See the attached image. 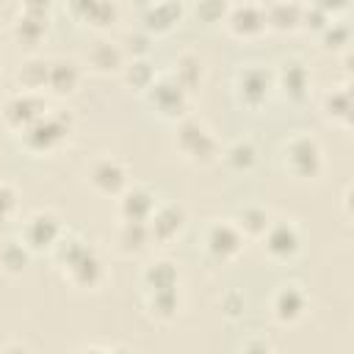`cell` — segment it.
I'll return each instance as SVG.
<instances>
[{
	"label": "cell",
	"mask_w": 354,
	"mask_h": 354,
	"mask_svg": "<svg viewBox=\"0 0 354 354\" xmlns=\"http://www.w3.org/2000/svg\"><path fill=\"white\" fill-rule=\"evenodd\" d=\"M80 83V66L72 61V58H55L50 61V75H47V86L58 94V97H66L77 88Z\"/></svg>",
	"instance_id": "18"
},
{
	"label": "cell",
	"mask_w": 354,
	"mask_h": 354,
	"mask_svg": "<svg viewBox=\"0 0 354 354\" xmlns=\"http://www.w3.org/2000/svg\"><path fill=\"white\" fill-rule=\"evenodd\" d=\"M266 11V25L268 28H296L301 22V6H288V3H274V6H263Z\"/></svg>",
	"instance_id": "27"
},
{
	"label": "cell",
	"mask_w": 354,
	"mask_h": 354,
	"mask_svg": "<svg viewBox=\"0 0 354 354\" xmlns=\"http://www.w3.org/2000/svg\"><path fill=\"white\" fill-rule=\"evenodd\" d=\"M53 254L58 266H64V274L77 288H97L102 282V260L100 254L80 238L61 235V241L53 246Z\"/></svg>",
	"instance_id": "1"
},
{
	"label": "cell",
	"mask_w": 354,
	"mask_h": 354,
	"mask_svg": "<svg viewBox=\"0 0 354 354\" xmlns=\"http://www.w3.org/2000/svg\"><path fill=\"white\" fill-rule=\"evenodd\" d=\"M47 111H50L47 102L39 94H33V91H17V94H11L3 102V119H6V124L14 127V130H19V133L28 124H33L39 116H44Z\"/></svg>",
	"instance_id": "7"
},
{
	"label": "cell",
	"mask_w": 354,
	"mask_h": 354,
	"mask_svg": "<svg viewBox=\"0 0 354 354\" xmlns=\"http://www.w3.org/2000/svg\"><path fill=\"white\" fill-rule=\"evenodd\" d=\"M205 243H207L210 257H216L221 263H230V260H235L241 254V249L246 246V238L235 227V221H216V224L207 227Z\"/></svg>",
	"instance_id": "9"
},
{
	"label": "cell",
	"mask_w": 354,
	"mask_h": 354,
	"mask_svg": "<svg viewBox=\"0 0 354 354\" xmlns=\"http://www.w3.org/2000/svg\"><path fill=\"white\" fill-rule=\"evenodd\" d=\"M268 224H271L268 210L260 207V205H246L235 216V227L243 232V238H260L268 230Z\"/></svg>",
	"instance_id": "22"
},
{
	"label": "cell",
	"mask_w": 354,
	"mask_h": 354,
	"mask_svg": "<svg viewBox=\"0 0 354 354\" xmlns=\"http://www.w3.org/2000/svg\"><path fill=\"white\" fill-rule=\"evenodd\" d=\"M185 227V210L180 205H160L152 210L147 230H149V241L155 243H169L174 241Z\"/></svg>",
	"instance_id": "12"
},
{
	"label": "cell",
	"mask_w": 354,
	"mask_h": 354,
	"mask_svg": "<svg viewBox=\"0 0 354 354\" xmlns=\"http://www.w3.org/2000/svg\"><path fill=\"white\" fill-rule=\"evenodd\" d=\"M307 310V293L301 285L296 282H285L277 288L274 299H271V313L279 324H296Z\"/></svg>",
	"instance_id": "13"
},
{
	"label": "cell",
	"mask_w": 354,
	"mask_h": 354,
	"mask_svg": "<svg viewBox=\"0 0 354 354\" xmlns=\"http://www.w3.org/2000/svg\"><path fill=\"white\" fill-rule=\"evenodd\" d=\"M88 183L102 196H122L124 188L130 185L127 166L122 160H116V158H100L88 169Z\"/></svg>",
	"instance_id": "8"
},
{
	"label": "cell",
	"mask_w": 354,
	"mask_h": 354,
	"mask_svg": "<svg viewBox=\"0 0 354 354\" xmlns=\"http://www.w3.org/2000/svg\"><path fill=\"white\" fill-rule=\"evenodd\" d=\"M155 207H158V205H155V196H152V191H147L144 185H127L124 194L119 196V216H122V221L147 224Z\"/></svg>",
	"instance_id": "15"
},
{
	"label": "cell",
	"mask_w": 354,
	"mask_h": 354,
	"mask_svg": "<svg viewBox=\"0 0 354 354\" xmlns=\"http://www.w3.org/2000/svg\"><path fill=\"white\" fill-rule=\"evenodd\" d=\"M174 144H177V149H180L188 160L202 163V166L213 163V160L221 155V149H218V141H216L213 130H210L202 119H194V116L180 119V124H177V136H174Z\"/></svg>",
	"instance_id": "2"
},
{
	"label": "cell",
	"mask_w": 354,
	"mask_h": 354,
	"mask_svg": "<svg viewBox=\"0 0 354 354\" xmlns=\"http://www.w3.org/2000/svg\"><path fill=\"white\" fill-rule=\"evenodd\" d=\"M224 163L232 171H249L257 163V147L249 138H238L224 149Z\"/></svg>",
	"instance_id": "24"
},
{
	"label": "cell",
	"mask_w": 354,
	"mask_h": 354,
	"mask_svg": "<svg viewBox=\"0 0 354 354\" xmlns=\"http://www.w3.org/2000/svg\"><path fill=\"white\" fill-rule=\"evenodd\" d=\"M144 94H147V100L158 108L160 116H166V119H185V111H188V91H185L171 75L155 77V83H152Z\"/></svg>",
	"instance_id": "5"
},
{
	"label": "cell",
	"mask_w": 354,
	"mask_h": 354,
	"mask_svg": "<svg viewBox=\"0 0 354 354\" xmlns=\"http://www.w3.org/2000/svg\"><path fill=\"white\" fill-rule=\"evenodd\" d=\"M149 310L158 318H171L177 313V290H152L149 293Z\"/></svg>",
	"instance_id": "32"
},
{
	"label": "cell",
	"mask_w": 354,
	"mask_h": 354,
	"mask_svg": "<svg viewBox=\"0 0 354 354\" xmlns=\"http://www.w3.org/2000/svg\"><path fill=\"white\" fill-rule=\"evenodd\" d=\"M282 160H285V169L299 177V180H313L321 174L324 169V149L318 144L315 136L310 133H301V136H293L285 149H282Z\"/></svg>",
	"instance_id": "4"
},
{
	"label": "cell",
	"mask_w": 354,
	"mask_h": 354,
	"mask_svg": "<svg viewBox=\"0 0 354 354\" xmlns=\"http://www.w3.org/2000/svg\"><path fill=\"white\" fill-rule=\"evenodd\" d=\"M196 14L205 19H216V17L227 14V6L224 3H202V6H196Z\"/></svg>",
	"instance_id": "36"
},
{
	"label": "cell",
	"mask_w": 354,
	"mask_h": 354,
	"mask_svg": "<svg viewBox=\"0 0 354 354\" xmlns=\"http://www.w3.org/2000/svg\"><path fill=\"white\" fill-rule=\"evenodd\" d=\"M86 64L91 72L97 75H111L122 69V50L119 44L108 41V39H97L88 50H86Z\"/></svg>",
	"instance_id": "17"
},
{
	"label": "cell",
	"mask_w": 354,
	"mask_h": 354,
	"mask_svg": "<svg viewBox=\"0 0 354 354\" xmlns=\"http://www.w3.org/2000/svg\"><path fill=\"white\" fill-rule=\"evenodd\" d=\"M260 238H263V249L271 260H290V257H296V252L301 246V235L290 221H271Z\"/></svg>",
	"instance_id": "10"
},
{
	"label": "cell",
	"mask_w": 354,
	"mask_h": 354,
	"mask_svg": "<svg viewBox=\"0 0 354 354\" xmlns=\"http://www.w3.org/2000/svg\"><path fill=\"white\" fill-rule=\"evenodd\" d=\"M105 354H127L124 348H113V351H105Z\"/></svg>",
	"instance_id": "39"
},
{
	"label": "cell",
	"mask_w": 354,
	"mask_h": 354,
	"mask_svg": "<svg viewBox=\"0 0 354 354\" xmlns=\"http://www.w3.org/2000/svg\"><path fill=\"white\" fill-rule=\"evenodd\" d=\"M47 11H50V6H44V3H25L19 8V17L14 19V36L28 44L39 41L47 30Z\"/></svg>",
	"instance_id": "16"
},
{
	"label": "cell",
	"mask_w": 354,
	"mask_h": 354,
	"mask_svg": "<svg viewBox=\"0 0 354 354\" xmlns=\"http://www.w3.org/2000/svg\"><path fill=\"white\" fill-rule=\"evenodd\" d=\"M61 235H64V227H61L58 216L50 213V210H39V213L28 216V221L22 224V238L19 241L28 249L39 252V249H53L61 241Z\"/></svg>",
	"instance_id": "6"
},
{
	"label": "cell",
	"mask_w": 354,
	"mask_h": 354,
	"mask_svg": "<svg viewBox=\"0 0 354 354\" xmlns=\"http://www.w3.org/2000/svg\"><path fill=\"white\" fill-rule=\"evenodd\" d=\"M279 80H282V88H285V94H288V97L301 100V97L307 94L310 75H307V66H304L301 61H288V64H282Z\"/></svg>",
	"instance_id": "23"
},
{
	"label": "cell",
	"mask_w": 354,
	"mask_h": 354,
	"mask_svg": "<svg viewBox=\"0 0 354 354\" xmlns=\"http://www.w3.org/2000/svg\"><path fill=\"white\" fill-rule=\"evenodd\" d=\"M47 75H50V61H44V58H28V61L19 64V69H17L19 91H33V94H39V88L47 86Z\"/></svg>",
	"instance_id": "21"
},
{
	"label": "cell",
	"mask_w": 354,
	"mask_h": 354,
	"mask_svg": "<svg viewBox=\"0 0 354 354\" xmlns=\"http://www.w3.org/2000/svg\"><path fill=\"white\" fill-rule=\"evenodd\" d=\"M321 33H324L326 47H332V41H335V47H340V44L348 41V28L346 25H337V22H326V28Z\"/></svg>",
	"instance_id": "33"
},
{
	"label": "cell",
	"mask_w": 354,
	"mask_h": 354,
	"mask_svg": "<svg viewBox=\"0 0 354 354\" xmlns=\"http://www.w3.org/2000/svg\"><path fill=\"white\" fill-rule=\"evenodd\" d=\"M69 133H72V116L64 111H47L22 130V141L30 152H50L58 144H64Z\"/></svg>",
	"instance_id": "3"
},
{
	"label": "cell",
	"mask_w": 354,
	"mask_h": 354,
	"mask_svg": "<svg viewBox=\"0 0 354 354\" xmlns=\"http://www.w3.org/2000/svg\"><path fill=\"white\" fill-rule=\"evenodd\" d=\"M30 260V249L17 241V238H6L0 241V268L8 274H19Z\"/></svg>",
	"instance_id": "25"
},
{
	"label": "cell",
	"mask_w": 354,
	"mask_h": 354,
	"mask_svg": "<svg viewBox=\"0 0 354 354\" xmlns=\"http://www.w3.org/2000/svg\"><path fill=\"white\" fill-rule=\"evenodd\" d=\"M271 88H274V72H268L266 66H249L238 75V97L249 108L263 105L268 100Z\"/></svg>",
	"instance_id": "11"
},
{
	"label": "cell",
	"mask_w": 354,
	"mask_h": 354,
	"mask_svg": "<svg viewBox=\"0 0 354 354\" xmlns=\"http://www.w3.org/2000/svg\"><path fill=\"white\" fill-rule=\"evenodd\" d=\"M17 207V194L8 183H0V221H6Z\"/></svg>",
	"instance_id": "34"
},
{
	"label": "cell",
	"mask_w": 354,
	"mask_h": 354,
	"mask_svg": "<svg viewBox=\"0 0 354 354\" xmlns=\"http://www.w3.org/2000/svg\"><path fill=\"white\" fill-rule=\"evenodd\" d=\"M171 77H174L185 91H191V88L202 80V61H199L194 53H183V55L174 61Z\"/></svg>",
	"instance_id": "28"
},
{
	"label": "cell",
	"mask_w": 354,
	"mask_h": 354,
	"mask_svg": "<svg viewBox=\"0 0 354 354\" xmlns=\"http://www.w3.org/2000/svg\"><path fill=\"white\" fill-rule=\"evenodd\" d=\"M116 243L124 254H138L147 243H149V230L147 224H138V221H122L119 227V235H116Z\"/></svg>",
	"instance_id": "26"
},
{
	"label": "cell",
	"mask_w": 354,
	"mask_h": 354,
	"mask_svg": "<svg viewBox=\"0 0 354 354\" xmlns=\"http://www.w3.org/2000/svg\"><path fill=\"white\" fill-rule=\"evenodd\" d=\"M241 354H274V348H271V343L263 340V337H249V340L243 343Z\"/></svg>",
	"instance_id": "35"
},
{
	"label": "cell",
	"mask_w": 354,
	"mask_h": 354,
	"mask_svg": "<svg viewBox=\"0 0 354 354\" xmlns=\"http://www.w3.org/2000/svg\"><path fill=\"white\" fill-rule=\"evenodd\" d=\"M183 14V6L180 3H155V6H147L144 8V30L147 33H163L169 30Z\"/></svg>",
	"instance_id": "20"
},
{
	"label": "cell",
	"mask_w": 354,
	"mask_h": 354,
	"mask_svg": "<svg viewBox=\"0 0 354 354\" xmlns=\"http://www.w3.org/2000/svg\"><path fill=\"white\" fill-rule=\"evenodd\" d=\"M72 11H83L86 14V19L91 22V25H97V28H105V25H111L113 19H116V6L113 3H80V6H72Z\"/></svg>",
	"instance_id": "31"
},
{
	"label": "cell",
	"mask_w": 354,
	"mask_h": 354,
	"mask_svg": "<svg viewBox=\"0 0 354 354\" xmlns=\"http://www.w3.org/2000/svg\"><path fill=\"white\" fill-rule=\"evenodd\" d=\"M80 354H105V351H102V348H94V346H91V348H83Z\"/></svg>",
	"instance_id": "38"
},
{
	"label": "cell",
	"mask_w": 354,
	"mask_h": 354,
	"mask_svg": "<svg viewBox=\"0 0 354 354\" xmlns=\"http://www.w3.org/2000/svg\"><path fill=\"white\" fill-rule=\"evenodd\" d=\"M3 354H28V351H25L22 346H11V348H6Z\"/></svg>",
	"instance_id": "37"
},
{
	"label": "cell",
	"mask_w": 354,
	"mask_h": 354,
	"mask_svg": "<svg viewBox=\"0 0 354 354\" xmlns=\"http://www.w3.org/2000/svg\"><path fill=\"white\" fill-rule=\"evenodd\" d=\"M324 113L332 124L348 130L351 127V91L348 86H340V88H332L326 97H324Z\"/></svg>",
	"instance_id": "19"
},
{
	"label": "cell",
	"mask_w": 354,
	"mask_h": 354,
	"mask_svg": "<svg viewBox=\"0 0 354 354\" xmlns=\"http://www.w3.org/2000/svg\"><path fill=\"white\" fill-rule=\"evenodd\" d=\"M149 290H177V268L169 260H155L144 274Z\"/></svg>",
	"instance_id": "29"
},
{
	"label": "cell",
	"mask_w": 354,
	"mask_h": 354,
	"mask_svg": "<svg viewBox=\"0 0 354 354\" xmlns=\"http://www.w3.org/2000/svg\"><path fill=\"white\" fill-rule=\"evenodd\" d=\"M155 66L147 61V58H133L127 66H124V80L127 86L138 88V91H147L152 83H155Z\"/></svg>",
	"instance_id": "30"
},
{
	"label": "cell",
	"mask_w": 354,
	"mask_h": 354,
	"mask_svg": "<svg viewBox=\"0 0 354 354\" xmlns=\"http://www.w3.org/2000/svg\"><path fill=\"white\" fill-rule=\"evenodd\" d=\"M227 28L241 36V39H252L260 36L268 25H266V11L257 3H241V6H230L227 8Z\"/></svg>",
	"instance_id": "14"
}]
</instances>
